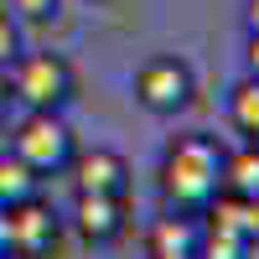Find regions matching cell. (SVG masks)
I'll return each mask as SVG.
<instances>
[{
  "label": "cell",
  "instance_id": "cell-10",
  "mask_svg": "<svg viewBox=\"0 0 259 259\" xmlns=\"http://www.w3.org/2000/svg\"><path fill=\"white\" fill-rule=\"evenodd\" d=\"M223 192L233 197H259V145H244V150H228L223 161Z\"/></svg>",
  "mask_w": 259,
  "mask_h": 259
},
{
  "label": "cell",
  "instance_id": "cell-1",
  "mask_svg": "<svg viewBox=\"0 0 259 259\" xmlns=\"http://www.w3.org/2000/svg\"><path fill=\"white\" fill-rule=\"evenodd\" d=\"M223 161L228 150L202 135V130H192V135H177L166 145L161 156V197L177 207V212H192V218H202V207L223 192Z\"/></svg>",
  "mask_w": 259,
  "mask_h": 259
},
{
  "label": "cell",
  "instance_id": "cell-4",
  "mask_svg": "<svg viewBox=\"0 0 259 259\" xmlns=\"http://www.w3.org/2000/svg\"><path fill=\"white\" fill-rule=\"evenodd\" d=\"M192 94H197V83H192V68L182 57H150V62H140L135 68V99H140V109L145 114H182L187 104H192Z\"/></svg>",
  "mask_w": 259,
  "mask_h": 259
},
{
  "label": "cell",
  "instance_id": "cell-9",
  "mask_svg": "<svg viewBox=\"0 0 259 259\" xmlns=\"http://www.w3.org/2000/svg\"><path fill=\"white\" fill-rule=\"evenodd\" d=\"M197 239H202V228L192 212H177V218H161L156 233H150V254H187V259H197Z\"/></svg>",
  "mask_w": 259,
  "mask_h": 259
},
{
  "label": "cell",
  "instance_id": "cell-16",
  "mask_svg": "<svg viewBox=\"0 0 259 259\" xmlns=\"http://www.w3.org/2000/svg\"><path fill=\"white\" fill-rule=\"evenodd\" d=\"M244 62H249V78L259 83V31H249V47H244Z\"/></svg>",
  "mask_w": 259,
  "mask_h": 259
},
{
  "label": "cell",
  "instance_id": "cell-2",
  "mask_svg": "<svg viewBox=\"0 0 259 259\" xmlns=\"http://www.w3.org/2000/svg\"><path fill=\"white\" fill-rule=\"evenodd\" d=\"M0 78H6L11 99H21L26 109H47V114H62V104H73V94H78L73 62L57 52H21Z\"/></svg>",
  "mask_w": 259,
  "mask_h": 259
},
{
  "label": "cell",
  "instance_id": "cell-15",
  "mask_svg": "<svg viewBox=\"0 0 259 259\" xmlns=\"http://www.w3.org/2000/svg\"><path fill=\"white\" fill-rule=\"evenodd\" d=\"M239 228H244V239H249V244H259V197H249V202H244Z\"/></svg>",
  "mask_w": 259,
  "mask_h": 259
},
{
  "label": "cell",
  "instance_id": "cell-18",
  "mask_svg": "<svg viewBox=\"0 0 259 259\" xmlns=\"http://www.w3.org/2000/svg\"><path fill=\"white\" fill-rule=\"evenodd\" d=\"M11 254V233H6V212H0V259Z\"/></svg>",
  "mask_w": 259,
  "mask_h": 259
},
{
  "label": "cell",
  "instance_id": "cell-7",
  "mask_svg": "<svg viewBox=\"0 0 259 259\" xmlns=\"http://www.w3.org/2000/svg\"><path fill=\"white\" fill-rule=\"evenodd\" d=\"M73 223L89 244H114L124 223H130V197H94V192H78Z\"/></svg>",
  "mask_w": 259,
  "mask_h": 259
},
{
  "label": "cell",
  "instance_id": "cell-13",
  "mask_svg": "<svg viewBox=\"0 0 259 259\" xmlns=\"http://www.w3.org/2000/svg\"><path fill=\"white\" fill-rule=\"evenodd\" d=\"M16 57H21V26H16L11 11H0V73H6Z\"/></svg>",
  "mask_w": 259,
  "mask_h": 259
},
{
  "label": "cell",
  "instance_id": "cell-19",
  "mask_svg": "<svg viewBox=\"0 0 259 259\" xmlns=\"http://www.w3.org/2000/svg\"><path fill=\"white\" fill-rule=\"evenodd\" d=\"M6 104H11V94H6V78H0V119H6Z\"/></svg>",
  "mask_w": 259,
  "mask_h": 259
},
{
  "label": "cell",
  "instance_id": "cell-8",
  "mask_svg": "<svg viewBox=\"0 0 259 259\" xmlns=\"http://www.w3.org/2000/svg\"><path fill=\"white\" fill-rule=\"evenodd\" d=\"M31 197H41V177L16 156V150L0 156V212H11V207L31 202Z\"/></svg>",
  "mask_w": 259,
  "mask_h": 259
},
{
  "label": "cell",
  "instance_id": "cell-3",
  "mask_svg": "<svg viewBox=\"0 0 259 259\" xmlns=\"http://www.w3.org/2000/svg\"><path fill=\"white\" fill-rule=\"evenodd\" d=\"M11 150L36 171V177H62L68 161L78 156V140H73V130H68V119H62V114L26 109V119H21L16 135H11Z\"/></svg>",
  "mask_w": 259,
  "mask_h": 259
},
{
  "label": "cell",
  "instance_id": "cell-5",
  "mask_svg": "<svg viewBox=\"0 0 259 259\" xmlns=\"http://www.w3.org/2000/svg\"><path fill=\"white\" fill-rule=\"evenodd\" d=\"M6 233H11V254L16 259H52L57 244H62V223L41 197L11 207L6 212Z\"/></svg>",
  "mask_w": 259,
  "mask_h": 259
},
{
  "label": "cell",
  "instance_id": "cell-11",
  "mask_svg": "<svg viewBox=\"0 0 259 259\" xmlns=\"http://www.w3.org/2000/svg\"><path fill=\"white\" fill-rule=\"evenodd\" d=\"M228 119H233V130L244 135V145H259V83H254V78H244L239 89H233Z\"/></svg>",
  "mask_w": 259,
  "mask_h": 259
},
{
  "label": "cell",
  "instance_id": "cell-6",
  "mask_svg": "<svg viewBox=\"0 0 259 259\" xmlns=\"http://www.w3.org/2000/svg\"><path fill=\"white\" fill-rule=\"evenodd\" d=\"M73 171V187L78 192H94V197H130V161L119 156V150H78V156L68 161Z\"/></svg>",
  "mask_w": 259,
  "mask_h": 259
},
{
  "label": "cell",
  "instance_id": "cell-12",
  "mask_svg": "<svg viewBox=\"0 0 259 259\" xmlns=\"http://www.w3.org/2000/svg\"><path fill=\"white\" fill-rule=\"evenodd\" d=\"M197 259H249V239L239 228H202V239H197Z\"/></svg>",
  "mask_w": 259,
  "mask_h": 259
},
{
  "label": "cell",
  "instance_id": "cell-20",
  "mask_svg": "<svg viewBox=\"0 0 259 259\" xmlns=\"http://www.w3.org/2000/svg\"><path fill=\"white\" fill-rule=\"evenodd\" d=\"M150 259H187V254H150Z\"/></svg>",
  "mask_w": 259,
  "mask_h": 259
},
{
  "label": "cell",
  "instance_id": "cell-14",
  "mask_svg": "<svg viewBox=\"0 0 259 259\" xmlns=\"http://www.w3.org/2000/svg\"><path fill=\"white\" fill-rule=\"evenodd\" d=\"M62 11V0H16V16H26V21H57Z\"/></svg>",
  "mask_w": 259,
  "mask_h": 259
},
{
  "label": "cell",
  "instance_id": "cell-17",
  "mask_svg": "<svg viewBox=\"0 0 259 259\" xmlns=\"http://www.w3.org/2000/svg\"><path fill=\"white\" fill-rule=\"evenodd\" d=\"M244 21H249V31H259V0H244Z\"/></svg>",
  "mask_w": 259,
  "mask_h": 259
}]
</instances>
